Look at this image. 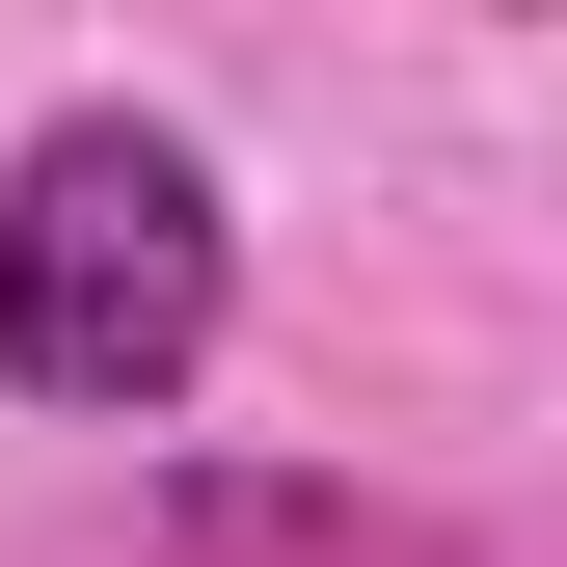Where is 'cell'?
Listing matches in <instances>:
<instances>
[{
  "mask_svg": "<svg viewBox=\"0 0 567 567\" xmlns=\"http://www.w3.org/2000/svg\"><path fill=\"white\" fill-rule=\"evenodd\" d=\"M189 567H486L460 514H405V486H324V460H189L163 486Z\"/></svg>",
  "mask_w": 567,
  "mask_h": 567,
  "instance_id": "obj_2",
  "label": "cell"
},
{
  "mask_svg": "<svg viewBox=\"0 0 567 567\" xmlns=\"http://www.w3.org/2000/svg\"><path fill=\"white\" fill-rule=\"evenodd\" d=\"M244 324V244H217V163L163 109H54L0 163V379L82 405V433H163Z\"/></svg>",
  "mask_w": 567,
  "mask_h": 567,
  "instance_id": "obj_1",
  "label": "cell"
}]
</instances>
